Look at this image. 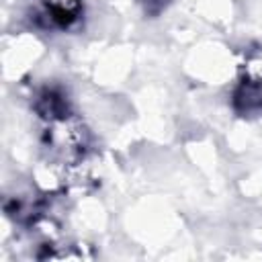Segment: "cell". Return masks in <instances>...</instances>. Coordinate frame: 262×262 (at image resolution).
Masks as SVG:
<instances>
[{
    "label": "cell",
    "instance_id": "3957f363",
    "mask_svg": "<svg viewBox=\"0 0 262 262\" xmlns=\"http://www.w3.org/2000/svg\"><path fill=\"white\" fill-rule=\"evenodd\" d=\"M41 2V16H45L47 25L66 29L78 20L82 12L80 0H39Z\"/></svg>",
    "mask_w": 262,
    "mask_h": 262
},
{
    "label": "cell",
    "instance_id": "277c9868",
    "mask_svg": "<svg viewBox=\"0 0 262 262\" xmlns=\"http://www.w3.org/2000/svg\"><path fill=\"white\" fill-rule=\"evenodd\" d=\"M35 111L39 113L41 119H45V123L70 115L68 98L57 88H43L35 100Z\"/></svg>",
    "mask_w": 262,
    "mask_h": 262
},
{
    "label": "cell",
    "instance_id": "5b68a950",
    "mask_svg": "<svg viewBox=\"0 0 262 262\" xmlns=\"http://www.w3.org/2000/svg\"><path fill=\"white\" fill-rule=\"evenodd\" d=\"M168 2H170V0H141V4H143V8H145L147 14H158V12H162Z\"/></svg>",
    "mask_w": 262,
    "mask_h": 262
},
{
    "label": "cell",
    "instance_id": "7a4b0ae2",
    "mask_svg": "<svg viewBox=\"0 0 262 262\" xmlns=\"http://www.w3.org/2000/svg\"><path fill=\"white\" fill-rule=\"evenodd\" d=\"M233 106L239 113H260L262 111V68H248L246 78L233 92Z\"/></svg>",
    "mask_w": 262,
    "mask_h": 262
},
{
    "label": "cell",
    "instance_id": "6da1fadb",
    "mask_svg": "<svg viewBox=\"0 0 262 262\" xmlns=\"http://www.w3.org/2000/svg\"><path fill=\"white\" fill-rule=\"evenodd\" d=\"M45 149L59 164H76L84 158L88 147V131L78 117L72 113L55 121H47Z\"/></svg>",
    "mask_w": 262,
    "mask_h": 262
}]
</instances>
